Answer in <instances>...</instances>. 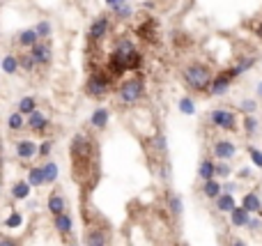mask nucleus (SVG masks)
<instances>
[{"label":"nucleus","instance_id":"obj_4","mask_svg":"<svg viewBox=\"0 0 262 246\" xmlns=\"http://www.w3.org/2000/svg\"><path fill=\"white\" fill-rule=\"evenodd\" d=\"M118 95H120V102L131 106V104H138L140 99L145 97V81L140 76H131L125 78L118 88Z\"/></svg>","mask_w":262,"mask_h":246},{"label":"nucleus","instance_id":"obj_16","mask_svg":"<svg viewBox=\"0 0 262 246\" xmlns=\"http://www.w3.org/2000/svg\"><path fill=\"white\" fill-rule=\"evenodd\" d=\"M242 207H244L249 214H256V212L262 210V198L258 191H246L244 198H242Z\"/></svg>","mask_w":262,"mask_h":246},{"label":"nucleus","instance_id":"obj_50","mask_svg":"<svg viewBox=\"0 0 262 246\" xmlns=\"http://www.w3.org/2000/svg\"><path fill=\"white\" fill-rule=\"evenodd\" d=\"M258 97H260V99H262V81H260V83H258Z\"/></svg>","mask_w":262,"mask_h":246},{"label":"nucleus","instance_id":"obj_7","mask_svg":"<svg viewBox=\"0 0 262 246\" xmlns=\"http://www.w3.org/2000/svg\"><path fill=\"white\" fill-rule=\"evenodd\" d=\"M30 55L35 58L37 67H46V65H51V60H53V48H51V44H48L46 39H39L35 46L30 48Z\"/></svg>","mask_w":262,"mask_h":246},{"label":"nucleus","instance_id":"obj_37","mask_svg":"<svg viewBox=\"0 0 262 246\" xmlns=\"http://www.w3.org/2000/svg\"><path fill=\"white\" fill-rule=\"evenodd\" d=\"M18 67L25 69V72H32V69L37 67V62H35V58H32L30 53H21V55H18Z\"/></svg>","mask_w":262,"mask_h":246},{"label":"nucleus","instance_id":"obj_29","mask_svg":"<svg viewBox=\"0 0 262 246\" xmlns=\"http://www.w3.org/2000/svg\"><path fill=\"white\" fill-rule=\"evenodd\" d=\"M37 42H39V37H37L35 28H28V30H23L21 35H18V44H21V46H25V48H32Z\"/></svg>","mask_w":262,"mask_h":246},{"label":"nucleus","instance_id":"obj_10","mask_svg":"<svg viewBox=\"0 0 262 246\" xmlns=\"http://www.w3.org/2000/svg\"><path fill=\"white\" fill-rule=\"evenodd\" d=\"M14 150H16V156L21 159V161H30V159H35L37 156L39 143H35V140H30V138H21V140H16Z\"/></svg>","mask_w":262,"mask_h":246},{"label":"nucleus","instance_id":"obj_1","mask_svg":"<svg viewBox=\"0 0 262 246\" xmlns=\"http://www.w3.org/2000/svg\"><path fill=\"white\" fill-rule=\"evenodd\" d=\"M69 156H72V173L74 177H83L92 168L95 159V145L85 133H76L69 143Z\"/></svg>","mask_w":262,"mask_h":246},{"label":"nucleus","instance_id":"obj_30","mask_svg":"<svg viewBox=\"0 0 262 246\" xmlns=\"http://www.w3.org/2000/svg\"><path fill=\"white\" fill-rule=\"evenodd\" d=\"M2 226H5V228H9V230L21 228V226H23V214H21V212H16V210H12L9 214H7L5 221H2Z\"/></svg>","mask_w":262,"mask_h":246},{"label":"nucleus","instance_id":"obj_39","mask_svg":"<svg viewBox=\"0 0 262 246\" xmlns=\"http://www.w3.org/2000/svg\"><path fill=\"white\" fill-rule=\"evenodd\" d=\"M35 32L39 39H48V37H51V23H48V21H39V23L35 25Z\"/></svg>","mask_w":262,"mask_h":246},{"label":"nucleus","instance_id":"obj_17","mask_svg":"<svg viewBox=\"0 0 262 246\" xmlns=\"http://www.w3.org/2000/svg\"><path fill=\"white\" fill-rule=\"evenodd\" d=\"M108 120H111V113H108V108H95L92 115H90V124L95 126L97 131H104L108 126Z\"/></svg>","mask_w":262,"mask_h":246},{"label":"nucleus","instance_id":"obj_6","mask_svg":"<svg viewBox=\"0 0 262 246\" xmlns=\"http://www.w3.org/2000/svg\"><path fill=\"white\" fill-rule=\"evenodd\" d=\"M209 122L221 131H237V113L230 108H214L209 113Z\"/></svg>","mask_w":262,"mask_h":246},{"label":"nucleus","instance_id":"obj_36","mask_svg":"<svg viewBox=\"0 0 262 246\" xmlns=\"http://www.w3.org/2000/svg\"><path fill=\"white\" fill-rule=\"evenodd\" d=\"M246 152H249L251 163H253L256 168L262 170V150H260V147H256V145H249V147H246Z\"/></svg>","mask_w":262,"mask_h":246},{"label":"nucleus","instance_id":"obj_9","mask_svg":"<svg viewBox=\"0 0 262 246\" xmlns=\"http://www.w3.org/2000/svg\"><path fill=\"white\" fill-rule=\"evenodd\" d=\"M83 242L85 246H108L111 237H108V233L102 226H88V230L83 235Z\"/></svg>","mask_w":262,"mask_h":246},{"label":"nucleus","instance_id":"obj_3","mask_svg":"<svg viewBox=\"0 0 262 246\" xmlns=\"http://www.w3.org/2000/svg\"><path fill=\"white\" fill-rule=\"evenodd\" d=\"M113 83L115 78L108 72H92L85 81V92L92 99H106L111 92H113Z\"/></svg>","mask_w":262,"mask_h":246},{"label":"nucleus","instance_id":"obj_35","mask_svg":"<svg viewBox=\"0 0 262 246\" xmlns=\"http://www.w3.org/2000/svg\"><path fill=\"white\" fill-rule=\"evenodd\" d=\"M233 175V166L228 161H216V180H228Z\"/></svg>","mask_w":262,"mask_h":246},{"label":"nucleus","instance_id":"obj_51","mask_svg":"<svg viewBox=\"0 0 262 246\" xmlns=\"http://www.w3.org/2000/svg\"><path fill=\"white\" fill-rule=\"evenodd\" d=\"M182 246H191V244H186V242H184V244H182Z\"/></svg>","mask_w":262,"mask_h":246},{"label":"nucleus","instance_id":"obj_27","mask_svg":"<svg viewBox=\"0 0 262 246\" xmlns=\"http://www.w3.org/2000/svg\"><path fill=\"white\" fill-rule=\"evenodd\" d=\"M0 67H2V72L7 76H14L18 72V55H2V60H0Z\"/></svg>","mask_w":262,"mask_h":246},{"label":"nucleus","instance_id":"obj_11","mask_svg":"<svg viewBox=\"0 0 262 246\" xmlns=\"http://www.w3.org/2000/svg\"><path fill=\"white\" fill-rule=\"evenodd\" d=\"M25 126H28L30 131H35V133H44V131L48 129V118H46V113H42V111L37 108L35 113L25 118Z\"/></svg>","mask_w":262,"mask_h":246},{"label":"nucleus","instance_id":"obj_41","mask_svg":"<svg viewBox=\"0 0 262 246\" xmlns=\"http://www.w3.org/2000/svg\"><path fill=\"white\" fill-rule=\"evenodd\" d=\"M253 65H256V55H246V58H242V60H239L237 72H239V74H244V72H249V69H251Z\"/></svg>","mask_w":262,"mask_h":246},{"label":"nucleus","instance_id":"obj_46","mask_svg":"<svg viewBox=\"0 0 262 246\" xmlns=\"http://www.w3.org/2000/svg\"><path fill=\"white\" fill-rule=\"evenodd\" d=\"M237 177L239 180H251L253 173H251V168H242V170H237Z\"/></svg>","mask_w":262,"mask_h":246},{"label":"nucleus","instance_id":"obj_23","mask_svg":"<svg viewBox=\"0 0 262 246\" xmlns=\"http://www.w3.org/2000/svg\"><path fill=\"white\" fill-rule=\"evenodd\" d=\"M16 111L23 118H28V115H32L37 111V99H35V95H25V97H21L18 99V104H16Z\"/></svg>","mask_w":262,"mask_h":246},{"label":"nucleus","instance_id":"obj_2","mask_svg":"<svg viewBox=\"0 0 262 246\" xmlns=\"http://www.w3.org/2000/svg\"><path fill=\"white\" fill-rule=\"evenodd\" d=\"M212 69H209L205 62H191L182 69V81L189 90L193 92H209V85H212Z\"/></svg>","mask_w":262,"mask_h":246},{"label":"nucleus","instance_id":"obj_5","mask_svg":"<svg viewBox=\"0 0 262 246\" xmlns=\"http://www.w3.org/2000/svg\"><path fill=\"white\" fill-rule=\"evenodd\" d=\"M237 76H242V74L237 72V67H230V69H223V72H219L214 78H212V85H209V97H223Z\"/></svg>","mask_w":262,"mask_h":246},{"label":"nucleus","instance_id":"obj_34","mask_svg":"<svg viewBox=\"0 0 262 246\" xmlns=\"http://www.w3.org/2000/svg\"><path fill=\"white\" fill-rule=\"evenodd\" d=\"M177 106H179V113H184V115H196V102H193L191 97H182Z\"/></svg>","mask_w":262,"mask_h":246},{"label":"nucleus","instance_id":"obj_8","mask_svg":"<svg viewBox=\"0 0 262 246\" xmlns=\"http://www.w3.org/2000/svg\"><path fill=\"white\" fill-rule=\"evenodd\" d=\"M212 154H214L219 161H230V159L237 156V145L228 138H219L212 145Z\"/></svg>","mask_w":262,"mask_h":246},{"label":"nucleus","instance_id":"obj_26","mask_svg":"<svg viewBox=\"0 0 262 246\" xmlns=\"http://www.w3.org/2000/svg\"><path fill=\"white\" fill-rule=\"evenodd\" d=\"M42 173H44V180H46V184H55L60 177V166L55 161H46L42 166Z\"/></svg>","mask_w":262,"mask_h":246},{"label":"nucleus","instance_id":"obj_38","mask_svg":"<svg viewBox=\"0 0 262 246\" xmlns=\"http://www.w3.org/2000/svg\"><path fill=\"white\" fill-rule=\"evenodd\" d=\"M53 140L48 138V140H42V143H39V150H37V156H39V159H48V156H51V152H53Z\"/></svg>","mask_w":262,"mask_h":246},{"label":"nucleus","instance_id":"obj_24","mask_svg":"<svg viewBox=\"0 0 262 246\" xmlns=\"http://www.w3.org/2000/svg\"><path fill=\"white\" fill-rule=\"evenodd\" d=\"M30 191H32V186H30L25 180L14 182L12 189H9V193H12L14 200H28V198H30Z\"/></svg>","mask_w":262,"mask_h":246},{"label":"nucleus","instance_id":"obj_22","mask_svg":"<svg viewBox=\"0 0 262 246\" xmlns=\"http://www.w3.org/2000/svg\"><path fill=\"white\" fill-rule=\"evenodd\" d=\"M221 193H223V182H219L216 177H214V180L203 182V196H205V198L216 200Z\"/></svg>","mask_w":262,"mask_h":246},{"label":"nucleus","instance_id":"obj_13","mask_svg":"<svg viewBox=\"0 0 262 246\" xmlns=\"http://www.w3.org/2000/svg\"><path fill=\"white\" fill-rule=\"evenodd\" d=\"M108 25H111L108 16H97L95 21H92V25H90L88 37H90V39H95V42H99V39H102V37L108 32Z\"/></svg>","mask_w":262,"mask_h":246},{"label":"nucleus","instance_id":"obj_12","mask_svg":"<svg viewBox=\"0 0 262 246\" xmlns=\"http://www.w3.org/2000/svg\"><path fill=\"white\" fill-rule=\"evenodd\" d=\"M53 228H55V233L62 235V237L72 235V230H74V216L69 214V212H62V214L53 216Z\"/></svg>","mask_w":262,"mask_h":246},{"label":"nucleus","instance_id":"obj_28","mask_svg":"<svg viewBox=\"0 0 262 246\" xmlns=\"http://www.w3.org/2000/svg\"><path fill=\"white\" fill-rule=\"evenodd\" d=\"M168 210H170L173 216H182L184 203H182V196H179V193H168Z\"/></svg>","mask_w":262,"mask_h":246},{"label":"nucleus","instance_id":"obj_45","mask_svg":"<svg viewBox=\"0 0 262 246\" xmlns=\"http://www.w3.org/2000/svg\"><path fill=\"white\" fill-rule=\"evenodd\" d=\"M115 14H118L120 18H127V16H131V5H127V2H125V5H120V9H118V12H115Z\"/></svg>","mask_w":262,"mask_h":246},{"label":"nucleus","instance_id":"obj_15","mask_svg":"<svg viewBox=\"0 0 262 246\" xmlns=\"http://www.w3.org/2000/svg\"><path fill=\"white\" fill-rule=\"evenodd\" d=\"M198 177H200L203 182L214 180L216 177V161L214 159H209V156L200 159V163H198Z\"/></svg>","mask_w":262,"mask_h":246},{"label":"nucleus","instance_id":"obj_25","mask_svg":"<svg viewBox=\"0 0 262 246\" xmlns=\"http://www.w3.org/2000/svg\"><path fill=\"white\" fill-rule=\"evenodd\" d=\"M28 182L32 189H39V186L46 184V180H44V173H42V166H32V168H28Z\"/></svg>","mask_w":262,"mask_h":246},{"label":"nucleus","instance_id":"obj_20","mask_svg":"<svg viewBox=\"0 0 262 246\" xmlns=\"http://www.w3.org/2000/svg\"><path fill=\"white\" fill-rule=\"evenodd\" d=\"M214 203H216V212H221V214H230L237 207V200H235L233 193H221Z\"/></svg>","mask_w":262,"mask_h":246},{"label":"nucleus","instance_id":"obj_43","mask_svg":"<svg viewBox=\"0 0 262 246\" xmlns=\"http://www.w3.org/2000/svg\"><path fill=\"white\" fill-rule=\"evenodd\" d=\"M246 230H249V233H253V235L262 233V219H253V216H251V221H249V226H246Z\"/></svg>","mask_w":262,"mask_h":246},{"label":"nucleus","instance_id":"obj_33","mask_svg":"<svg viewBox=\"0 0 262 246\" xmlns=\"http://www.w3.org/2000/svg\"><path fill=\"white\" fill-rule=\"evenodd\" d=\"M133 51H136V46H133V42L127 39V37L118 39V44H115V53H120V55H131Z\"/></svg>","mask_w":262,"mask_h":246},{"label":"nucleus","instance_id":"obj_49","mask_svg":"<svg viewBox=\"0 0 262 246\" xmlns=\"http://www.w3.org/2000/svg\"><path fill=\"white\" fill-rule=\"evenodd\" d=\"M256 35H258V37H260V39H262V21H260V25H258V30H256Z\"/></svg>","mask_w":262,"mask_h":246},{"label":"nucleus","instance_id":"obj_21","mask_svg":"<svg viewBox=\"0 0 262 246\" xmlns=\"http://www.w3.org/2000/svg\"><path fill=\"white\" fill-rule=\"evenodd\" d=\"M242 131H244L246 138H253L260 133V120H258L256 115H244V120H242Z\"/></svg>","mask_w":262,"mask_h":246},{"label":"nucleus","instance_id":"obj_18","mask_svg":"<svg viewBox=\"0 0 262 246\" xmlns=\"http://www.w3.org/2000/svg\"><path fill=\"white\" fill-rule=\"evenodd\" d=\"M228 216H230V226H233V228H246L249 221H251V214L242 207V205H237Z\"/></svg>","mask_w":262,"mask_h":246},{"label":"nucleus","instance_id":"obj_53","mask_svg":"<svg viewBox=\"0 0 262 246\" xmlns=\"http://www.w3.org/2000/svg\"><path fill=\"white\" fill-rule=\"evenodd\" d=\"M0 2H2V0H0Z\"/></svg>","mask_w":262,"mask_h":246},{"label":"nucleus","instance_id":"obj_47","mask_svg":"<svg viewBox=\"0 0 262 246\" xmlns=\"http://www.w3.org/2000/svg\"><path fill=\"white\" fill-rule=\"evenodd\" d=\"M235 189H237V184H235V182H226V184H223V193H233Z\"/></svg>","mask_w":262,"mask_h":246},{"label":"nucleus","instance_id":"obj_44","mask_svg":"<svg viewBox=\"0 0 262 246\" xmlns=\"http://www.w3.org/2000/svg\"><path fill=\"white\" fill-rule=\"evenodd\" d=\"M0 246H21V242L16 240V237H0Z\"/></svg>","mask_w":262,"mask_h":246},{"label":"nucleus","instance_id":"obj_52","mask_svg":"<svg viewBox=\"0 0 262 246\" xmlns=\"http://www.w3.org/2000/svg\"><path fill=\"white\" fill-rule=\"evenodd\" d=\"M69 246H76V244H69Z\"/></svg>","mask_w":262,"mask_h":246},{"label":"nucleus","instance_id":"obj_48","mask_svg":"<svg viewBox=\"0 0 262 246\" xmlns=\"http://www.w3.org/2000/svg\"><path fill=\"white\" fill-rule=\"evenodd\" d=\"M230 246H249V244H246V240L237 237V240H233V244H230Z\"/></svg>","mask_w":262,"mask_h":246},{"label":"nucleus","instance_id":"obj_42","mask_svg":"<svg viewBox=\"0 0 262 246\" xmlns=\"http://www.w3.org/2000/svg\"><path fill=\"white\" fill-rule=\"evenodd\" d=\"M140 65H143V55L138 53V51H136V53H131V58H129V72H136Z\"/></svg>","mask_w":262,"mask_h":246},{"label":"nucleus","instance_id":"obj_32","mask_svg":"<svg viewBox=\"0 0 262 246\" xmlns=\"http://www.w3.org/2000/svg\"><path fill=\"white\" fill-rule=\"evenodd\" d=\"M149 150H154L156 154H166L168 152V145H166V138H163V133H154V138H149Z\"/></svg>","mask_w":262,"mask_h":246},{"label":"nucleus","instance_id":"obj_19","mask_svg":"<svg viewBox=\"0 0 262 246\" xmlns=\"http://www.w3.org/2000/svg\"><path fill=\"white\" fill-rule=\"evenodd\" d=\"M156 30H159V25H156L154 18H147L143 21V25H138V37H143L145 42H156Z\"/></svg>","mask_w":262,"mask_h":246},{"label":"nucleus","instance_id":"obj_40","mask_svg":"<svg viewBox=\"0 0 262 246\" xmlns=\"http://www.w3.org/2000/svg\"><path fill=\"white\" fill-rule=\"evenodd\" d=\"M239 111H242L244 115H253L258 111V102L256 99H244V102L239 104Z\"/></svg>","mask_w":262,"mask_h":246},{"label":"nucleus","instance_id":"obj_14","mask_svg":"<svg viewBox=\"0 0 262 246\" xmlns=\"http://www.w3.org/2000/svg\"><path fill=\"white\" fill-rule=\"evenodd\" d=\"M46 210L51 212V216H58V214H62V212H67L65 196L58 193V191H53L51 196H48V200H46Z\"/></svg>","mask_w":262,"mask_h":246},{"label":"nucleus","instance_id":"obj_31","mask_svg":"<svg viewBox=\"0 0 262 246\" xmlns=\"http://www.w3.org/2000/svg\"><path fill=\"white\" fill-rule=\"evenodd\" d=\"M25 126V118L18 111H14V113H9V118H7V129L9 131H21Z\"/></svg>","mask_w":262,"mask_h":246}]
</instances>
